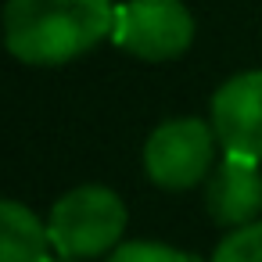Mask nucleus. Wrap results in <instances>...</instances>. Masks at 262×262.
Wrapping results in <instances>:
<instances>
[{"label":"nucleus","mask_w":262,"mask_h":262,"mask_svg":"<svg viewBox=\"0 0 262 262\" xmlns=\"http://www.w3.org/2000/svg\"><path fill=\"white\" fill-rule=\"evenodd\" d=\"M115 29L112 0H8L4 40L22 65L54 69L83 58Z\"/></svg>","instance_id":"f257e3e1"},{"label":"nucleus","mask_w":262,"mask_h":262,"mask_svg":"<svg viewBox=\"0 0 262 262\" xmlns=\"http://www.w3.org/2000/svg\"><path fill=\"white\" fill-rule=\"evenodd\" d=\"M47 230L58 255L86 262L119 248L126 233V205L112 187L83 183L54 201L47 215Z\"/></svg>","instance_id":"f03ea898"},{"label":"nucleus","mask_w":262,"mask_h":262,"mask_svg":"<svg viewBox=\"0 0 262 262\" xmlns=\"http://www.w3.org/2000/svg\"><path fill=\"white\" fill-rule=\"evenodd\" d=\"M215 147L223 144L212 122H201L194 115L169 119L155 126V133L144 144V172L162 190H190L212 176Z\"/></svg>","instance_id":"7ed1b4c3"},{"label":"nucleus","mask_w":262,"mask_h":262,"mask_svg":"<svg viewBox=\"0 0 262 262\" xmlns=\"http://www.w3.org/2000/svg\"><path fill=\"white\" fill-rule=\"evenodd\" d=\"M112 40L140 61H172L194 43V15L183 0H126L115 8Z\"/></svg>","instance_id":"20e7f679"},{"label":"nucleus","mask_w":262,"mask_h":262,"mask_svg":"<svg viewBox=\"0 0 262 262\" xmlns=\"http://www.w3.org/2000/svg\"><path fill=\"white\" fill-rule=\"evenodd\" d=\"M212 129L226 155L262 162V69L237 72L212 94Z\"/></svg>","instance_id":"39448f33"},{"label":"nucleus","mask_w":262,"mask_h":262,"mask_svg":"<svg viewBox=\"0 0 262 262\" xmlns=\"http://www.w3.org/2000/svg\"><path fill=\"white\" fill-rule=\"evenodd\" d=\"M205 205L208 215L226 226H248L258 219L262 212V172L255 158H241V155H226L212 176L205 180Z\"/></svg>","instance_id":"423d86ee"},{"label":"nucleus","mask_w":262,"mask_h":262,"mask_svg":"<svg viewBox=\"0 0 262 262\" xmlns=\"http://www.w3.org/2000/svg\"><path fill=\"white\" fill-rule=\"evenodd\" d=\"M51 248V230L33 208L0 201V262H47Z\"/></svg>","instance_id":"0eeeda50"},{"label":"nucleus","mask_w":262,"mask_h":262,"mask_svg":"<svg viewBox=\"0 0 262 262\" xmlns=\"http://www.w3.org/2000/svg\"><path fill=\"white\" fill-rule=\"evenodd\" d=\"M212 262H262V219L230 230L215 244Z\"/></svg>","instance_id":"6e6552de"},{"label":"nucleus","mask_w":262,"mask_h":262,"mask_svg":"<svg viewBox=\"0 0 262 262\" xmlns=\"http://www.w3.org/2000/svg\"><path fill=\"white\" fill-rule=\"evenodd\" d=\"M104 262H194V258L183 255L180 248H169V244H158V241H126Z\"/></svg>","instance_id":"1a4fd4ad"},{"label":"nucleus","mask_w":262,"mask_h":262,"mask_svg":"<svg viewBox=\"0 0 262 262\" xmlns=\"http://www.w3.org/2000/svg\"><path fill=\"white\" fill-rule=\"evenodd\" d=\"M47 262H79V258H69V255H51Z\"/></svg>","instance_id":"9d476101"}]
</instances>
